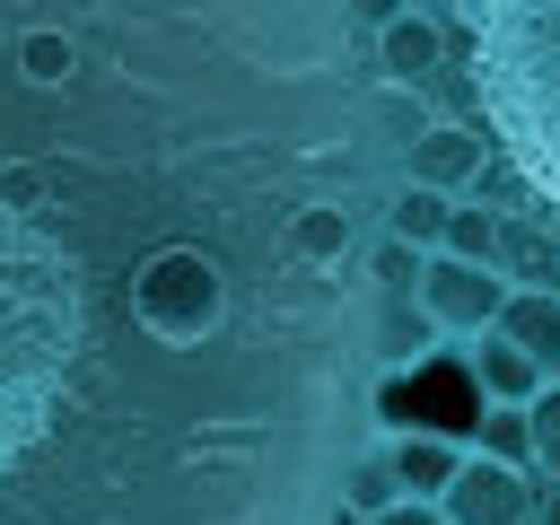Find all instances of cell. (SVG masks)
Here are the masks:
<instances>
[{
	"mask_svg": "<svg viewBox=\"0 0 560 525\" xmlns=\"http://www.w3.org/2000/svg\"><path fill=\"white\" fill-rule=\"evenodd\" d=\"M455 44L472 61L481 140L560 228V0H464Z\"/></svg>",
	"mask_w": 560,
	"mask_h": 525,
	"instance_id": "6da1fadb",
	"label": "cell"
},
{
	"mask_svg": "<svg viewBox=\"0 0 560 525\" xmlns=\"http://www.w3.org/2000/svg\"><path fill=\"white\" fill-rule=\"evenodd\" d=\"M481 385L455 350H420L411 368H376L368 385V420L376 438H402V429H438V438H472L481 429Z\"/></svg>",
	"mask_w": 560,
	"mask_h": 525,
	"instance_id": "7a4b0ae2",
	"label": "cell"
},
{
	"mask_svg": "<svg viewBox=\"0 0 560 525\" xmlns=\"http://www.w3.org/2000/svg\"><path fill=\"white\" fill-rule=\"evenodd\" d=\"M508 271L499 262H455V254H420V271H411V306L429 315V332H490L499 324V306H508Z\"/></svg>",
	"mask_w": 560,
	"mask_h": 525,
	"instance_id": "3957f363",
	"label": "cell"
},
{
	"mask_svg": "<svg viewBox=\"0 0 560 525\" xmlns=\"http://www.w3.org/2000/svg\"><path fill=\"white\" fill-rule=\"evenodd\" d=\"M438 508H446V525H525L534 516V472L464 446V464H455V481H446Z\"/></svg>",
	"mask_w": 560,
	"mask_h": 525,
	"instance_id": "277c9868",
	"label": "cell"
},
{
	"mask_svg": "<svg viewBox=\"0 0 560 525\" xmlns=\"http://www.w3.org/2000/svg\"><path fill=\"white\" fill-rule=\"evenodd\" d=\"M481 166H490L481 122H420L411 149H402V175L429 184V192H446V201H464V192L481 184Z\"/></svg>",
	"mask_w": 560,
	"mask_h": 525,
	"instance_id": "5b68a950",
	"label": "cell"
},
{
	"mask_svg": "<svg viewBox=\"0 0 560 525\" xmlns=\"http://www.w3.org/2000/svg\"><path fill=\"white\" fill-rule=\"evenodd\" d=\"M455 52V18H429V9H402L394 26H376V70L402 88V96H420L429 79H438V61Z\"/></svg>",
	"mask_w": 560,
	"mask_h": 525,
	"instance_id": "8992f818",
	"label": "cell"
},
{
	"mask_svg": "<svg viewBox=\"0 0 560 525\" xmlns=\"http://www.w3.org/2000/svg\"><path fill=\"white\" fill-rule=\"evenodd\" d=\"M464 368H472V385H481V402H534L551 376L508 341V332H472L464 341Z\"/></svg>",
	"mask_w": 560,
	"mask_h": 525,
	"instance_id": "52a82bcc",
	"label": "cell"
},
{
	"mask_svg": "<svg viewBox=\"0 0 560 525\" xmlns=\"http://www.w3.org/2000/svg\"><path fill=\"white\" fill-rule=\"evenodd\" d=\"M385 464H394L402 499H446V481H455V464H464V438L402 429V438H385Z\"/></svg>",
	"mask_w": 560,
	"mask_h": 525,
	"instance_id": "ba28073f",
	"label": "cell"
},
{
	"mask_svg": "<svg viewBox=\"0 0 560 525\" xmlns=\"http://www.w3.org/2000/svg\"><path fill=\"white\" fill-rule=\"evenodd\" d=\"M490 332H508L542 376H560V289H508V306H499Z\"/></svg>",
	"mask_w": 560,
	"mask_h": 525,
	"instance_id": "9c48e42d",
	"label": "cell"
},
{
	"mask_svg": "<svg viewBox=\"0 0 560 525\" xmlns=\"http://www.w3.org/2000/svg\"><path fill=\"white\" fill-rule=\"evenodd\" d=\"M446 219H455V201L446 192H429V184H394V201H385V236L394 245H411V254H438L446 245Z\"/></svg>",
	"mask_w": 560,
	"mask_h": 525,
	"instance_id": "30bf717a",
	"label": "cell"
},
{
	"mask_svg": "<svg viewBox=\"0 0 560 525\" xmlns=\"http://www.w3.org/2000/svg\"><path fill=\"white\" fill-rule=\"evenodd\" d=\"M499 245H508V219H499L490 201H455V219H446V245H438V254H455V262H499Z\"/></svg>",
	"mask_w": 560,
	"mask_h": 525,
	"instance_id": "8fae6325",
	"label": "cell"
},
{
	"mask_svg": "<svg viewBox=\"0 0 560 525\" xmlns=\"http://www.w3.org/2000/svg\"><path fill=\"white\" fill-rule=\"evenodd\" d=\"M402 499V481H394V464H385V438L368 446V455H350V472H341V508L350 516H385Z\"/></svg>",
	"mask_w": 560,
	"mask_h": 525,
	"instance_id": "7c38bea8",
	"label": "cell"
},
{
	"mask_svg": "<svg viewBox=\"0 0 560 525\" xmlns=\"http://www.w3.org/2000/svg\"><path fill=\"white\" fill-rule=\"evenodd\" d=\"M472 455H499V464L534 472V420H525V402H490L481 429H472Z\"/></svg>",
	"mask_w": 560,
	"mask_h": 525,
	"instance_id": "4fadbf2b",
	"label": "cell"
},
{
	"mask_svg": "<svg viewBox=\"0 0 560 525\" xmlns=\"http://www.w3.org/2000/svg\"><path fill=\"white\" fill-rule=\"evenodd\" d=\"M525 420H534V472H560V376L525 402Z\"/></svg>",
	"mask_w": 560,
	"mask_h": 525,
	"instance_id": "5bb4252c",
	"label": "cell"
},
{
	"mask_svg": "<svg viewBox=\"0 0 560 525\" xmlns=\"http://www.w3.org/2000/svg\"><path fill=\"white\" fill-rule=\"evenodd\" d=\"M368 525H446V508H438V499H394V508L368 516Z\"/></svg>",
	"mask_w": 560,
	"mask_h": 525,
	"instance_id": "9a60e30c",
	"label": "cell"
},
{
	"mask_svg": "<svg viewBox=\"0 0 560 525\" xmlns=\"http://www.w3.org/2000/svg\"><path fill=\"white\" fill-rule=\"evenodd\" d=\"M350 18L376 35V26H394V18H402V0H350Z\"/></svg>",
	"mask_w": 560,
	"mask_h": 525,
	"instance_id": "2e32d148",
	"label": "cell"
},
{
	"mask_svg": "<svg viewBox=\"0 0 560 525\" xmlns=\"http://www.w3.org/2000/svg\"><path fill=\"white\" fill-rule=\"evenodd\" d=\"M402 9H429V18H464V0H402Z\"/></svg>",
	"mask_w": 560,
	"mask_h": 525,
	"instance_id": "e0dca14e",
	"label": "cell"
}]
</instances>
